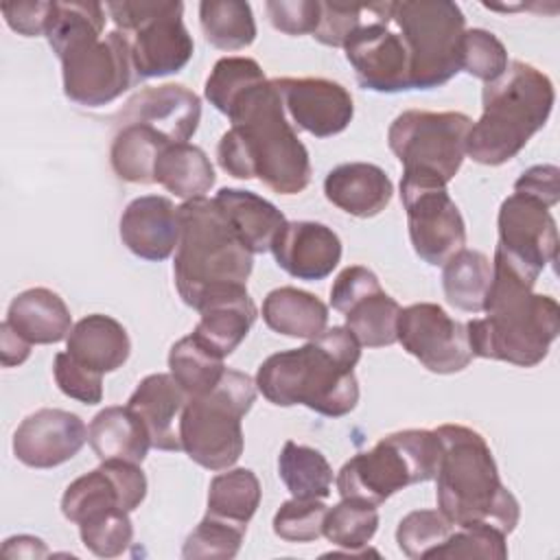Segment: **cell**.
Segmentation results:
<instances>
[{
    "instance_id": "obj_29",
    "label": "cell",
    "mask_w": 560,
    "mask_h": 560,
    "mask_svg": "<svg viewBox=\"0 0 560 560\" xmlns=\"http://www.w3.org/2000/svg\"><path fill=\"white\" fill-rule=\"evenodd\" d=\"M265 324L284 337L315 339L328 328V306L298 287H278L262 300Z\"/></svg>"
},
{
    "instance_id": "obj_51",
    "label": "cell",
    "mask_w": 560,
    "mask_h": 560,
    "mask_svg": "<svg viewBox=\"0 0 560 560\" xmlns=\"http://www.w3.org/2000/svg\"><path fill=\"white\" fill-rule=\"evenodd\" d=\"M50 7L52 2L26 0V2H4L0 11L11 31H15L22 37H37V35H46Z\"/></svg>"
},
{
    "instance_id": "obj_7",
    "label": "cell",
    "mask_w": 560,
    "mask_h": 560,
    "mask_svg": "<svg viewBox=\"0 0 560 560\" xmlns=\"http://www.w3.org/2000/svg\"><path fill=\"white\" fill-rule=\"evenodd\" d=\"M553 101V83L542 70L510 61L508 70L481 90V116L468 129L466 155L483 166L510 162L547 125Z\"/></svg>"
},
{
    "instance_id": "obj_42",
    "label": "cell",
    "mask_w": 560,
    "mask_h": 560,
    "mask_svg": "<svg viewBox=\"0 0 560 560\" xmlns=\"http://www.w3.org/2000/svg\"><path fill=\"white\" fill-rule=\"evenodd\" d=\"M451 532L453 523L440 510H413L400 518L396 542L407 558L420 560L440 547Z\"/></svg>"
},
{
    "instance_id": "obj_32",
    "label": "cell",
    "mask_w": 560,
    "mask_h": 560,
    "mask_svg": "<svg viewBox=\"0 0 560 560\" xmlns=\"http://www.w3.org/2000/svg\"><path fill=\"white\" fill-rule=\"evenodd\" d=\"M492 282V262L479 249L462 247L442 265V289L451 306L481 313Z\"/></svg>"
},
{
    "instance_id": "obj_25",
    "label": "cell",
    "mask_w": 560,
    "mask_h": 560,
    "mask_svg": "<svg viewBox=\"0 0 560 560\" xmlns=\"http://www.w3.org/2000/svg\"><path fill=\"white\" fill-rule=\"evenodd\" d=\"M66 352L85 368L107 374L127 363L131 341L127 328L118 319L92 313L72 326L66 339Z\"/></svg>"
},
{
    "instance_id": "obj_6",
    "label": "cell",
    "mask_w": 560,
    "mask_h": 560,
    "mask_svg": "<svg viewBox=\"0 0 560 560\" xmlns=\"http://www.w3.org/2000/svg\"><path fill=\"white\" fill-rule=\"evenodd\" d=\"M177 217L173 280L182 302L201 311L214 298L247 289L254 254L243 245L214 199H188L177 206Z\"/></svg>"
},
{
    "instance_id": "obj_47",
    "label": "cell",
    "mask_w": 560,
    "mask_h": 560,
    "mask_svg": "<svg viewBox=\"0 0 560 560\" xmlns=\"http://www.w3.org/2000/svg\"><path fill=\"white\" fill-rule=\"evenodd\" d=\"M322 15L313 37L332 48H343L346 39L372 15V2L352 4V2H319Z\"/></svg>"
},
{
    "instance_id": "obj_14",
    "label": "cell",
    "mask_w": 560,
    "mask_h": 560,
    "mask_svg": "<svg viewBox=\"0 0 560 560\" xmlns=\"http://www.w3.org/2000/svg\"><path fill=\"white\" fill-rule=\"evenodd\" d=\"M394 2H372V15L343 44L348 63L363 90L396 94L411 90L409 55L402 37L392 31Z\"/></svg>"
},
{
    "instance_id": "obj_5",
    "label": "cell",
    "mask_w": 560,
    "mask_h": 560,
    "mask_svg": "<svg viewBox=\"0 0 560 560\" xmlns=\"http://www.w3.org/2000/svg\"><path fill=\"white\" fill-rule=\"evenodd\" d=\"M433 431L442 442L435 472L438 510L453 527L492 525L512 534L521 505L503 486L486 438L464 424H440Z\"/></svg>"
},
{
    "instance_id": "obj_8",
    "label": "cell",
    "mask_w": 560,
    "mask_h": 560,
    "mask_svg": "<svg viewBox=\"0 0 560 560\" xmlns=\"http://www.w3.org/2000/svg\"><path fill=\"white\" fill-rule=\"evenodd\" d=\"M256 381L225 368L219 383L190 396L182 409L177 431L182 451L208 470L232 468L243 455V418L256 400Z\"/></svg>"
},
{
    "instance_id": "obj_28",
    "label": "cell",
    "mask_w": 560,
    "mask_h": 560,
    "mask_svg": "<svg viewBox=\"0 0 560 560\" xmlns=\"http://www.w3.org/2000/svg\"><path fill=\"white\" fill-rule=\"evenodd\" d=\"M88 442L101 462L122 459L142 464L151 448L147 427L127 405L101 409L88 427Z\"/></svg>"
},
{
    "instance_id": "obj_15",
    "label": "cell",
    "mask_w": 560,
    "mask_h": 560,
    "mask_svg": "<svg viewBox=\"0 0 560 560\" xmlns=\"http://www.w3.org/2000/svg\"><path fill=\"white\" fill-rule=\"evenodd\" d=\"M499 243L494 254L508 260L518 273L538 280L547 265L558 258V228L549 208L514 192L503 199L497 214Z\"/></svg>"
},
{
    "instance_id": "obj_17",
    "label": "cell",
    "mask_w": 560,
    "mask_h": 560,
    "mask_svg": "<svg viewBox=\"0 0 560 560\" xmlns=\"http://www.w3.org/2000/svg\"><path fill=\"white\" fill-rule=\"evenodd\" d=\"M280 92L291 120L315 138L341 133L354 116L350 92L324 77H282L271 79Z\"/></svg>"
},
{
    "instance_id": "obj_40",
    "label": "cell",
    "mask_w": 560,
    "mask_h": 560,
    "mask_svg": "<svg viewBox=\"0 0 560 560\" xmlns=\"http://www.w3.org/2000/svg\"><path fill=\"white\" fill-rule=\"evenodd\" d=\"M265 81V72L252 57H221L203 85L208 103L228 116L232 103L252 85Z\"/></svg>"
},
{
    "instance_id": "obj_45",
    "label": "cell",
    "mask_w": 560,
    "mask_h": 560,
    "mask_svg": "<svg viewBox=\"0 0 560 560\" xmlns=\"http://www.w3.org/2000/svg\"><path fill=\"white\" fill-rule=\"evenodd\" d=\"M501 529L492 525H466L448 534V538L435 547L427 558H490L505 560L508 542Z\"/></svg>"
},
{
    "instance_id": "obj_46",
    "label": "cell",
    "mask_w": 560,
    "mask_h": 560,
    "mask_svg": "<svg viewBox=\"0 0 560 560\" xmlns=\"http://www.w3.org/2000/svg\"><path fill=\"white\" fill-rule=\"evenodd\" d=\"M328 505L324 499H289L273 514V534L287 542H313L322 536Z\"/></svg>"
},
{
    "instance_id": "obj_30",
    "label": "cell",
    "mask_w": 560,
    "mask_h": 560,
    "mask_svg": "<svg viewBox=\"0 0 560 560\" xmlns=\"http://www.w3.org/2000/svg\"><path fill=\"white\" fill-rule=\"evenodd\" d=\"M153 179L175 197L188 201L206 197L214 186L217 175L201 147L190 142H171L158 155Z\"/></svg>"
},
{
    "instance_id": "obj_38",
    "label": "cell",
    "mask_w": 560,
    "mask_h": 560,
    "mask_svg": "<svg viewBox=\"0 0 560 560\" xmlns=\"http://www.w3.org/2000/svg\"><path fill=\"white\" fill-rule=\"evenodd\" d=\"M400 304L383 289L354 302L346 313V328L365 348H385L396 343Z\"/></svg>"
},
{
    "instance_id": "obj_33",
    "label": "cell",
    "mask_w": 560,
    "mask_h": 560,
    "mask_svg": "<svg viewBox=\"0 0 560 560\" xmlns=\"http://www.w3.org/2000/svg\"><path fill=\"white\" fill-rule=\"evenodd\" d=\"M278 475L291 497L326 499L332 488V468L313 446L287 440L278 455Z\"/></svg>"
},
{
    "instance_id": "obj_24",
    "label": "cell",
    "mask_w": 560,
    "mask_h": 560,
    "mask_svg": "<svg viewBox=\"0 0 560 560\" xmlns=\"http://www.w3.org/2000/svg\"><path fill=\"white\" fill-rule=\"evenodd\" d=\"M31 346H48L68 339L72 315L59 293L46 287H33L18 293L4 319Z\"/></svg>"
},
{
    "instance_id": "obj_19",
    "label": "cell",
    "mask_w": 560,
    "mask_h": 560,
    "mask_svg": "<svg viewBox=\"0 0 560 560\" xmlns=\"http://www.w3.org/2000/svg\"><path fill=\"white\" fill-rule=\"evenodd\" d=\"M201 120L199 96L182 83L149 85L136 92L118 112V122H140L171 142H188Z\"/></svg>"
},
{
    "instance_id": "obj_21",
    "label": "cell",
    "mask_w": 560,
    "mask_h": 560,
    "mask_svg": "<svg viewBox=\"0 0 560 560\" xmlns=\"http://www.w3.org/2000/svg\"><path fill=\"white\" fill-rule=\"evenodd\" d=\"M122 245L149 262L166 260L179 238L177 208L168 197L142 195L127 203L118 223Z\"/></svg>"
},
{
    "instance_id": "obj_10",
    "label": "cell",
    "mask_w": 560,
    "mask_h": 560,
    "mask_svg": "<svg viewBox=\"0 0 560 560\" xmlns=\"http://www.w3.org/2000/svg\"><path fill=\"white\" fill-rule=\"evenodd\" d=\"M392 24L409 55L411 90L440 88L462 72L459 50L466 18L459 4L448 0L394 2Z\"/></svg>"
},
{
    "instance_id": "obj_3",
    "label": "cell",
    "mask_w": 560,
    "mask_h": 560,
    "mask_svg": "<svg viewBox=\"0 0 560 560\" xmlns=\"http://www.w3.org/2000/svg\"><path fill=\"white\" fill-rule=\"evenodd\" d=\"M361 343L346 326L267 357L256 372V389L276 407L304 405L328 418L348 416L359 402L354 365Z\"/></svg>"
},
{
    "instance_id": "obj_31",
    "label": "cell",
    "mask_w": 560,
    "mask_h": 560,
    "mask_svg": "<svg viewBox=\"0 0 560 560\" xmlns=\"http://www.w3.org/2000/svg\"><path fill=\"white\" fill-rule=\"evenodd\" d=\"M166 144L171 140L147 125H120L109 147V162L116 177L129 184H153L155 162Z\"/></svg>"
},
{
    "instance_id": "obj_44",
    "label": "cell",
    "mask_w": 560,
    "mask_h": 560,
    "mask_svg": "<svg viewBox=\"0 0 560 560\" xmlns=\"http://www.w3.org/2000/svg\"><path fill=\"white\" fill-rule=\"evenodd\" d=\"M508 50L503 42L486 28H466L459 50V70L483 83H492L508 70Z\"/></svg>"
},
{
    "instance_id": "obj_11",
    "label": "cell",
    "mask_w": 560,
    "mask_h": 560,
    "mask_svg": "<svg viewBox=\"0 0 560 560\" xmlns=\"http://www.w3.org/2000/svg\"><path fill=\"white\" fill-rule=\"evenodd\" d=\"M105 11L116 31L133 33L131 59L138 81L179 72L195 52V42L184 26V4L175 2H107Z\"/></svg>"
},
{
    "instance_id": "obj_53",
    "label": "cell",
    "mask_w": 560,
    "mask_h": 560,
    "mask_svg": "<svg viewBox=\"0 0 560 560\" xmlns=\"http://www.w3.org/2000/svg\"><path fill=\"white\" fill-rule=\"evenodd\" d=\"M31 343L22 339L7 322L0 324V361L4 368L22 365L31 357Z\"/></svg>"
},
{
    "instance_id": "obj_1",
    "label": "cell",
    "mask_w": 560,
    "mask_h": 560,
    "mask_svg": "<svg viewBox=\"0 0 560 560\" xmlns=\"http://www.w3.org/2000/svg\"><path fill=\"white\" fill-rule=\"evenodd\" d=\"M230 129L217 144L219 166L236 179H260L278 195H298L311 182V158L284 116L273 81L245 90L228 112Z\"/></svg>"
},
{
    "instance_id": "obj_36",
    "label": "cell",
    "mask_w": 560,
    "mask_h": 560,
    "mask_svg": "<svg viewBox=\"0 0 560 560\" xmlns=\"http://www.w3.org/2000/svg\"><path fill=\"white\" fill-rule=\"evenodd\" d=\"M168 370L179 387L190 396L212 389L225 372L223 357L210 350L192 332L177 339L168 350Z\"/></svg>"
},
{
    "instance_id": "obj_34",
    "label": "cell",
    "mask_w": 560,
    "mask_h": 560,
    "mask_svg": "<svg viewBox=\"0 0 560 560\" xmlns=\"http://www.w3.org/2000/svg\"><path fill=\"white\" fill-rule=\"evenodd\" d=\"M199 24L206 42L219 50H241L256 39V20L243 0H203Z\"/></svg>"
},
{
    "instance_id": "obj_2",
    "label": "cell",
    "mask_w": 560,
    "mask_h": 560,
    "mask_svg": "<svg viewBox=\"0 0 560 560\" xmlns=\"http://www.w3.org/2000/svg\"><path fill=\"white\" fill-rule=\"evenodd\" d=\"M103 31V4L52 0L46 39L61 63L66 98L81 107L109 105L138 81L127 33Z\"/></svg>"
},
{
    "instance_id": "obj_52",
    "label": "cell",
    "mask_w": 560,
    "mask_h": 560,
    "mask_svg": "<svg viewBox=\"0 0 560 560\" xmlns=\"http://www.w3.org/2000/svg\"><path fill=\"white\" fill-rule=\"evenodd\" d=\"M514 192L527 195L547 208L560 201V168L556 164L529 166L516 182Z\"/></svg>"
},
{
    "instance_id": "obj_43",
    "label": "cell",
    "mask_w": 560,
    "mask_h": 560,
    "mask_svg": "<svg viewBox=\"0 0 560 560\" xmlns=\"http://www.w3.org/2000/svg\"><path fill=\"white\" fill-rule=\"evenodd\" d=\"M79 536L88 551L98 558L122 556L133 540V523L129 512L114 508L79 523Z\"/></svg>"
},
{
    "instance_id": "obj_35",
    "label": "cell",
    "mask_w": 560,
    "mask_h": 560,
    "mask_svg": "<svg viewBox=\"0 0 560 560\" xmlns=\"http://www.w3.org/2000/svg\"><path fill=\"white\" fill-rule=\"evenodd\" d=\"M260 481L249 468H225L208 486V514L245 525L260 505Z\"/></svg>"
},
{
    "instance_id": "obj_20",
    "label": "cell",
    "mask_w": 560,
    "mask_h": 560,
    "mask_svg": "<svg viewBox=\"0 0 560 560\" xmlns=\"http://www.w3.org/2000/svg\"><path fill=\"white\" fill-rule=\"evenodd\" d=\"M282 271L298 280H324L341 260V241L317 221H287L269 249Z\"/></svg>"
},
{
    "instance_id": "obj_23",
    "label": "cell",
    "mask_w": 560,
    "mask_h": 560,
    "mask_svg": "<svg viewBox=\"0 0 560 560\" xmlns=\"http://www.w3.org/2000/svg\"><path fill=\"white\" fill-rule=\"evenodd\" d=\"M324 195L346 214L370 219L389 206L394 184L376 164L346 162L328 171L324 179Z\"/></svg>"
},
{
    "instance_id": "obj_50",
    "label": "cell",
    "mask_w": 560,
    "mask_h": 560,
    "mask_svg": "<svg viewBox=\"0 0 560 560\" xmlns=\"http://www.w3.org/2000/svg\"><path fill=\"white\" fill-rule=\"evenodd\" d=\"M374 291H381L378 276L363 265H350L339 271L330 287V306L339 313H346L354 302Z\"/></svg>"
},
{
    "instance_id": "obj_13",
    "label": "cell",
    "mask_w": 560,
    "mask_h": 560,
    "mask_svg": "<svg viewBox=\"0 0 560 560\" xmlns=\"http://www.w3.org/2000/svg\"><path fill=\"white\" fill-rule=\"evenodd\" d=\"M400 201L407 212L413 252L433 267H442L466 245V223L446 184L422 173H402Z\"/></svg>"
},
{
    "instance_id": "obj_49",
    "label": "cell",
    "mask_w": 560,
    "mask_h": 560,
    "mask_svg": "<svg viewBox=\"0 0 560 560\" xmlns=\"http://www.w3.org/2000/svg\"><path fill=\"white\" fill-rule=\"evenodd\" d=\"M265 13L276 31L295 37L315 33L322 7L319 0H269L265 2Z\"/></svg>"
},
{
    "instance_id": "obj_4",
    "label": "cell",
    "mask_w": 560,
    "mask_h": 560,
    "mask_svg": "<svg viewBox=\"0 0 560 560\" xmlns=\"http://www.w3.org/2000/svg\"><path fill=\"white\" fill-rule=\"evenodd\" d=\"M534 284L494 254L486 317L466 324L475 357L534 368L549 354L560 332V306L551 295L534 293Z\"/></svg>"
},
{
    "instance_id": "obj_48",
    "label": "cell",
    "mask_w": 560,
    "mask_h": 560,
    "mask_svg": "<svg viewBox=\"0 0 560 560\" xmlns=\"http://www.w3.org/2000/svg\"><path fill=\"white\" fill-rule=\"evenodd\" d=\"M52 374L57 387L83 405H96L103 400V374L85 368L68 352H57L52 359Z\"/></svg>"
},
{
    "instance_id": "obj_54",
    "label": "cell",
    "mask_w": 560,
    "mask_h": 560,
    "mask_svg": "<svg viewBox=\"0 0 560 560\" xmlns=\"http://www.w3.org/2000/svg\"><path fill=\"white\" fill-rule=\"evenodd\" d=\"M2 553L9 558H44V556H48V549L42 538L20 534V536H11L4 540Z\"/></svg>"
},
{
    "instance_id": "obj_37",
    "label": "cell",
    "mask_w": 560,
    "mask_h": 560,
    "mask_svg": "<svg viewBox=\"0 0 560 560\" xmlns=\"http://www.w3.org/2000/svg\"><path fill=\"white\" fill-rule=\"evenodd\" d=\"M114 508L129 512L122 492L105 464L77 477L61 497V514L74 525Z\"/></svg>"
},
{
    "instance_id": "obj_9",
    "label": "cell",
    "mask_w": 560,
    "mask_h": 560,
    "mask_svg": "<svg viewBox=\"0 0 560 560\" xmlns=\"http://www.w3.org/2000/svg\"><path fill=\"white\" fill-rule=\"evenodd\" d=\"M440 457L442 442L435 431L405 429L389 433L341 466L335 479L337 492L341 499L378 508L402 488L435 479Z\"/></svg>"
},
{
    "instance_id": "obj_26",
    "label": "cell",
    "mask_w": 560,
    "mask_h": 560,
    "mask_svg": "<svg viewBox=\"0 0 560 560\" xmlns=\"http://www.w3.org/2000/svg\"><path fill=\"white\" fill-rule=\"evenodd\" d=\"M214 203L252 254L269 252L287 223L284 214L271 201L252 190L225 186L214 195Z\"/></svg>"
},
{
    "instance_id": "obj_41",
    "label": "cell",
    "mask_w": 560,
    "mask_h": 560,
    "mask_svg": "<svg viewBox=\"0 0 560 560\" xmlns=\"http://www.w3.org/2000/svg\"><path fill=\"white\" fill-rule=\"evenodd\" d=\"M245 525L212 516L206 512V516L199 521V525L186 536L182 547V558H223L230 560L238 553L245 536Z\"/></svg>"
},
{
    "instance_id": "obj_39",
    "label": "cell",
    "mask_w": 560,
    "mask_h": 560,
    "mask_svg": "<svg viewBox=\"0 0 560 560\" xmlns=\"http://www.w3.org/2000/svg\"><path fill=\"white\" fill-rule=\"evenodd\" d=\"M378 529V510L376 505L341 499L337 505L326 510L322 536L332 545L346 549L350 556H361L363 547L372 540Z\"/></svg>"
},
{
    "instance_id": "obj_12",
    "label": "cell",
    "mask_w": 560,
    "mask_h": 560,
    "mask_svg": "<svg viewBox=\"0 0 560 560\" xmlns=\"http://www.w3.org/2000/svg\"><path fill=\"white\" fill-rule=\"evenodd\" d=\"M472 120L462 112L407 109L387 129V144L402 173H422L448 184L466 158L464 144Z\"/></svg>"
},
{
    "instance_id": "obj_27",
    "label": "cell",
    "mask_w": 560,
    "mask_h": 560,
    "mask_svg": "<svg viewBox=\"0 0 560 560\" xmlns=\"http://www.w3.org/2000/svg\"><path fill=\"white\" fill-rule=\"evenodd\" d=\"M199 315L201 317L192 335L225 359L249 335L258 317V308L249 298L247 289H238L214 298L199 311Z\"/></svg>"
},
{
    "instance_id": "obj_22",
    "label": "cell",
    "mask_w": 560,
    "mask_h": 560,
    "mask_svg": "<svg viewBox=\"0 0 560 560\" xmlns=\"http://www.w3.org/2000/svg\"><path fill=\"white\" fill-rule=\"evenodd\" d=\"M186 400L188 394L179 387L171 372H155L138 383V387L127 400V407L147 427L153 448L182 451L179 431H175V422H179Z\"/></svg>"
},
{
    "instance_id": "obj_16",
    "label": "cell",
    "mask_w": 560,
    "mask_h": 560,
    "mask_svg": "<svg viewBox=\"0 0 560 560\" xmlns=\"http://www.w3.org/2000/svg\"><path fill=\"white\" fill-rule=\"evenodd\" d=\"M396 341L435 374L462 372L475 357L468 343L466 324L453 319L433 302H418L400 308Z\"/></svg>"
},
{
    "instance_id": "obj_18",
    "label": "cell",
    "mask_w": 560,
    "mask_h": 560,
    "mask_svg": "<svg viewBox=\"0 0 560 560\" xmlns=\"http://www.w3.org/2000/svg\"><path fill=\"white\" fill-rule=\"evenodd\" d=\"M88 442L85 422L66 409L44 407L28 413L13 433V455L28 468H55Z\"/></svg>"
}]
</instances>
